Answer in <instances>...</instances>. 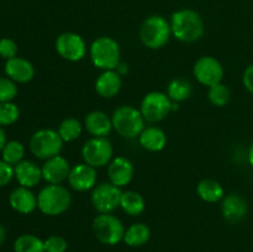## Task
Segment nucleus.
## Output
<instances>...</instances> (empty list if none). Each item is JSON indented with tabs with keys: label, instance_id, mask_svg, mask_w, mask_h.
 <instances>
[{
	"label": "nucleus",
	"instance_id": "obj_33",
	"mask_svg": "<svg viewBox=\"0 0 253 252\" xmlns=\"http://www.w3.org/2000/svg\"><path fill=\"white\" fill-rule=\"evenodd\" d=\"M44 252H67L68 242L59 235H52L43 241Z\"/></svg>",
	"mask_w": 253,
	"mask_h": 252
},
{
	"label": "nucleus",
	"instance_id": "obj_34",
	"mask_svg": "<svg viewBox=\"0 0 253 252\" xmlns=\"http://www.w3.org/2000/svg\"><path fill=\"white\" fill-rule=\"evenodd\" d=\"M17 44L16 42L12 39L9 37H2L0 39V57L5 61H9V59L17 57Z\"/></svg>",
	"mask_w": 253,
	"mask_h": 252
},
{
	"label": "nucleus",
	"instance_id": "obj_21",
	"mask_svg": "<svg viewBox=\"0 0 253 252\" xmlns=\"http://www.w3.org/2000/svg\"><path fill=\"white\" fill-rule=\"evenodd\" d=\"M14 177L21 187L30 189L39 185L41 179H43L41 167L29 160H24L14 166Z\"/></svg>",
	"mask_w": 253,
	"mask_h": 252
},
{
	"label": "nucleus",
	"instance_id": "obj_3",
	"mask_svg": "<svg viewBox=\"0 0 253 252\" xmlns=\"http://www.w3.org/2000/svg\"><path fill=\"white\" fill-rule=\"evenodd\" d=\"M88 53L93 66L100 71H113L121 63L120 44L110 36H100L94 40Z\"/></svg>",
	"mask_w": 253,
	"mask_h": 252
},
{
	"label": "nucleus",
	"instance_id": "obj_22",
	"mask_svg": "<svg viewBox=\"0 0 253 252\" xmlns=\"http://www.w3.org/2000/svg\"><path fill=\"white\" fill-rule=\"evenodd\" d=\"M138 142L148 152H161L167 146V135L157 126H147L138 136Z\"/></svg>",
	"mask_w": 253,
	"mask_h": 252
},
{
	"label": "nucleus",
	"instance_id": "obj_36",
	"mask_svg": "<svg viewBox=\"0 0 253 252\" xmlns=\"http://www.w3.org/2000/svg\"><path fill=\"white\" fill-rule=\"evenodd\" d=\"M242 83H244L246 90L253 94V63L245 69L244 74H242Z\"/></svg>",
	"mask_w": 253,
	"mask_h": 252
},
{
	"label": "nucleus",
	"instance_id": "obj_39",
	"mask_svg": "<svg viewBox=\"0 0 253 252\" xmlns=\"http://www.w3.org/2000/svg\"><path fill=\"white\" fill-rule=\"evenodd\" d=\"M249 163L251 165V167H253V141L249 150Z\"/></svg>",
	"mask_w": 253,
	"mask_h": 252
},
{
	"label": "nucleus",
	"instance_id": "obj_32",
	"mask_svg": "<svg viewBox=\"0 0 253 252\" xmlns=\"http://www.w3.org/2000/svg\"><path fill=\"white\" fill-rule=\"evenodd\" d=\"M19 89L16 83L7 77H0V103H9L16 98Z\"/></svg>",
	"mask_w": 253,
	"mask_h": 252
},
{
	"label": "nucleus",
	"instance_id": "obj_29",
	"mask_svg": "<svg viewBox=\"0 0 253 252\" xmlns=\"http://www.w3.org/2000/svg\"><path fill=\"white\" fill-rule=\"evenodd\" d=\"M25 156V146L20 141L11 140L7 141L6 145L4 146L1 151V160L6 163L11 165L12 167L17 163L24 161Z\"/></svg>",
	"mask_w": 253,
	"mask_h": 252
},
{
	"label": "nucleus",
	"instance_id": "obj_30",
	"mask_svg": "<svg viewBox=\"0 0 253 252\" xmlns=\"http://www.w3.org/2000/svg\"><path fill=\"white\" fill-rule=\"evenodd\" d=\"M208 99L211 105L222 108V106H226L231 100V90L226 84L219 83L216 85L210 86L208 90Z\"/></svg>",
	"mask_w": 253,
	"mask_h": 252
},
{
	"label": "nucleus",
	"instance_id": "obj_16",
	"mask_svg": "<svg viewBox=\"0 0 253 252\" xmlns=\"http://www.w3.org/2000/svg\"><path fill=\"white\" fill-rule=\"evenodd\" d=\"M247 210H249V207H247L246 199L236 193L225 195L224 199L221 200L222 216L231 224L242 221L246 217Z\"/></svg>",
	"mask_w": 253,
	"mask_h": 252
},
{
	"label": "nucleus",
	"instance_id": "obj_38",
	"mask_svg": "<svg viewBox=\"0 0 253 252\" xmlns=\"http://www.w3.org/2000/svg\"><path fill=\"white\" fill-rule=\"evenodd\" d=\"M5 237H6V230L2 226V224H0V245L5 241Z\"/></svg>",
	"mask_w": 253,
	"mask_h": 252
},
{
	"label": "nucleus",
	"instance_id": "obj_15",
	"mask_svg": "<svg viewBox=\"0 0 253 252\" xmlns=\"http://www.w3.org/2000/svg\"><path fill=\"white\" fill-rule=\"evenodd\" d=\"M71 168V165L66 157L57 155L44 161L41 167L42 178L48 184H62L64 180L68 179Z\"/></svg>",
	"mask_w": 253,
	"mask_h": 252
},
{
	"label": "nucleus",
	"instance_id": "obj_35",
	"mask_svg": "<svg viewBox=\"0 0 253 252\" xmlns=\"http://www.w3.org/2000/svg\"><path fill=\"white\" fill-rule=\"evenodd\" d=\"M14 177V167L5 161L0 160V188L9 184Z\"/></svg>",
	"mask_w": 253,
	"mask_h": 252
},
{
	"label": "nucleus",
	"instance_id": "obj_12",
	"mask_svg": "<svg viewBox=\"0 0 253 252\" xmlns=\"http://www.w3.org/2000/svg\"><path fill=\"white\" fill-rule=\"evenodd\" d=\"M224 66L219 59L212 56H203L198 59L193 67V76L202 85L210 86L222 83L224 79Z\"/></svg>",
	"mask_w": 253,
	"mask_h": 252
},
{
	"label": "nucleus",
	"instance_id": "obj_18",
	"mask_svg": "<svg viewBox=\"0 0 253 252\" xmlns=\"http://www.w3.org/2000/svg\"><path fill=\"white\" fill-rule=\"evenodd\" d=\"M5 74L15 83H29L35 77V67L29 59L14 57L5 62Z\"/></svg>",
	"mask_w": 253,
	"mask_h": 252
},
{
	"label": "nucleus",
	"instance_id": "obj_8",
	"mask_svg": "<svg viewBox=\"0 0 253 252\" xmlns=\"http://www.w3.org/2000/svg\"><path fill=\"white\" fill-rule=\"evenodd\" d=\"M93 234L99 242L108 246H114L124 241L125 226L118 216L111 214H99L94 217L91 224Z\"/></svg>",
	"mask_w": 253,
	"mask_h": 252
},
{
	"label": "nucleus",
	"instance_id": "obj_6",
	"mask_svg": "<svg viewBox=\"0 0 253 252\" xmlns=\"http://www.w3.org/2000/svg\"><path fill=\"white\" fill-rule=\"evenodd\" d=\"M63 143L58 131L46 127L40 128L32 133L29 142V148L35 157L46 161L54 156L61 155Z\"/></svg>",
	"mask_w": 253,
	"mask_h": 252
},
{
	"label": "nucleus",
	"instance_id": "obj_4",
	"mask_svg": "<svg viewBox=\"0 0 253 252\" xmlns=\"http://www.w3.org/2000/svg\"><path fill=\"white\" fill-rule=\"evenodd\" d=\"M138 36L143 46L147 48H162L168 43L172 36L169 21L162 15H151L141 24Z\"/></svg>",
	"mask_w": 253,
	"mask_h": 252
},
{
	"label": "nucleus",
	"instance_id": "obj_14",
	"mask_svg": "<svg viewBox=\"0 0 253 252\" xmlns=\"http://www.w3.org/2000/svg\"><path fill=\"white\" fill-rule=\"evenodd\" d=\"M135 174L133 163L125 156H118L108 165V178L111 184L124 188L130 184Z\"/></svg>",
	"mask_w": 253,
	"mask_h": 252
},
{
	"label": "nucleus",
	"instance_id": "obj_17",
	"mask_svg": "<svg viewBox=\"0 0 253 252\" xmlns=\"http://www.w3.org/2000/svg\"><path fill=\"white\" fill-rule=\"evenodd\" d=\"M84 128L91 137H108L113 127L111 118L101 110H93L84 119Z\"/></svg>",
	"mask_w": 253,
	"mask_h": 252
},
{
	"label": "nucleus",
	"instance_id": "obj_1",
	"mask_svg": "<svg viewBox=\"0 0 253 252\" xmlns=\"http://www.w3.org/2000/svg\"><path fill=\"white\" fill-rule=\"evenodd\" d=\"M172 36L178 41L192 43L204 36L205 24L202 15L193 9L177 10L170 16Z\"/></svg>",
	"mask_w": 253,
	"mask_h": 252
},
{
	"label": "nucleus",
	"instance_id": "obj_24",
	"mask_svg": "<svg viewBox=\"0 0 253 252\" xmlns=\"http://www.w3.org/2000/svg\"><path fill=\"white\" fill-rule=\"evenodd\" d=\"M120 208L125 214L130 216H138L146 209L145 198L135 190H126L121 194Z\"/></svg>",
	"mask_w": 253,
	"mask_h": 252
},
{
	"label": "nucleus",
	"instance_id": "obj_28",
	"mask_svg": "<svg viewBox=\"0 0 253 252\" xmlns=\"http://www.w3.org/2000/svg\"><path fill=\"white\" fill-rule=\"evenodd\" d=\"M14 252H44V244L36 235H20L14 242Z\"/></svg>",
	"mask_w": 253,
	"mask_h": 252
},
{
	"label": "nucleus",
	"instance_id": "obj_2",
	"mask_svg": "<svg viewBox=\"0 0 253 252\" xmlns=\"http://www.w3.org/2000/svg\"><path fill=\"white\" fill-rule=\"evenodd\" d=\"M71 204V192L62 184H47L37 194V209L46 216L64 214Z\"/></svg>",
	"mask_w": 253,
	"mask_h": 252
},
{
	"label": "nucleus",
	"instance_id": "obj_20",
	"mask_svg": "<svg viewBox=\"0 0 253 252\" xmlns=\"http://www.w3.org/2000/svg\"><path fill=\"white\" fill-rule=\"evenodd\" d=\"M94 88L99 96L104 99H111L120 93L123 88V78L116 69L103 71L96 78Z\"/></svg>",
	"mask_w": 253,
	"mask_h": 252
},
{
	"label": "nucleus",
	"instance_id": "obj_5",
	"mask_svg": "<svg viewBox=\"0 0 253 252\" xmlns=\"http://www.w3.org/2000/svg\"><path fill=\"white\" fill-rule=\"evenodd\" d=\"M113 127L121 137L136 138L140 136L146 127L145 118L141 114L140 109L132 105H121L111 115Z\"/></svg>",
	"mask_w": 253,
	"mask_h": 252
},
{
	"label": "nucleus",
	"instance_id": "obj_7",
	"mask_svg": "<svg viewBox=\"0 0 253 252\" xmlns=\"http://www.w3.org/2000/svg\"><path fill=\"white\" fill-rule=\"evenodd\" d=\"M175 109H178V103H173L167 93L157 90L146 94L140 104L141 114L151 124L165 120Z\"/></svg>",
	"mask_w": 253,
	"mask_h": 252
},
{
	"label": "nucleus",
	"instance_id": "obj_26",
	"mask_svg": "<svg viewBox=\"0 0 253 252\" xmlns=\"http://www.w3.org/2000/svg\"><path fill=\"white\" fill-rule=\"evenodd\" d=\"M193 93V86L190 82L183 78H174L168 83L167 95L173 103H182L189 99Z\"/></svg>",
	"mask_w": 253,
	"mask_h": 252
},
{
	"label": "nucleus",
	"instance_id": "obj_27",
	"mask_svg": "<svg viewBox=\"0 0 253 252\" xmlns=\"http://www.w3.org/2000/svg\"><path fill=\"white\" fill-rule=\"evenodd\" d=\"M83 128L84 125L78 119L69 116V118L63 119L61 121L57 131H58L63 142H73L77 138H79V136L83 132Z\"/></svg>",
	"mask_w": 253,
	"mask_h": 252
},
{
	"label": "nucleus",
	"instance_id": "obj_11",
	"mask_svg": "<svg viewBox=\"0 0 253 252\" xmlns=\"http://www.w3.org/2000/svg\"><path fill=\"white\" fill-rule=\"evenodd\" d=\"M121 194V188L111 184L110 182L100 183L91 190V205L99 214H111L114 210L120 208Z\"/></svg>",
	"mask_w": 253,
	"mask_h": 252
},
{
	"label": "nucleus",
	"instance_id": "obj_10",
	"mask_svg": "<svg viewBox=\"0 0 253 252\" xmlns=\"http://www.w3.org/2000/svg\"><path fill=\"white\" fill-rule=\"evenodd\" d=\"M54 48L59 57L68 62H79L85 58L89 47L85 40L76 32H63L54 42Z\"/></svg>",
	"mask_w": 253,
	"mask_h": 252
},
{
	"label": "nucleus",
	"instance_id": "obj_31",
	"mask_svg": "<svg viewBox=\"0 0 253 252\" xmlns=\"http://www.w3.org/2000/svg\"><path fill=\"white\" fill-rule=\"evenodd\" d=\"M20 118V109L12 101L9 103H0V126L14 125Z\"/></svg>",
	"mask_w": 253,
	"mask_h": 252
},
{
	"label": "nucleus",
	"instance_id": "obj_9",
	"mask_svg": "<svg viewBox=\"0 0 253 252\" xmlns=\"http://www.w3.org/2000/svg\"><path fill=\"white\" fill-rule=\"evenodd\" d=\"M114 147L108 137H90L82 147L84 163L94 168H103L111 162Z\"/></svg>",
	"mask_w": 253,
	"mask_h": 252
},
{
	"label": "nucleus",
	"instance_id": "obj_25",
	"mask_svg": "<svg viewBox=\"0 0 253 252\" xmlns=\"http://www.w3.org/2000/svg\"><path fill=\"white\" fill-rule=\"evenodd\" d=\"M151 239V229L147 224L135 222L126 229L124 242L130 247H141Z\"/></svg>",
	"mask_w": 253,
	"mask_h": 252
},
{
	"label": "nucleus",
	"instance_id": "obj_19",
	"mask_svg": "<svg viewBox=\"0 0 253 252\" xmlns=\"http://www.w3.org/2000/svg\"><path fill=\"white\" fill-rule=\"evenodd\" d=\"M9 204L19 214L29 215L37 209V195L30 188L20 185L10 193Z\"/></svg>",
	"mask_w": 253,
	"mask_h": 252
},
{
	"label": "nucleus",
	"instance_id": "obj_13",
	"mask_svg": "<svg viewBox=\"0 0 253 252\" xmlns=\"http://www.w3.org/2000/svg\"><path fill=\"white\" fill-rule=\"evenodd\" d=\"M96 180H98L96 168L83 162L71 168L67 182H68L69 188L76 192H88V190L94 189Z\"/></svg>",
	"mask_w": 253,
	"mask_h": 252
},
{
	"label": "nucleus",
	"instance_id": "obj_37",
	"mask_svg": "<svg viewBox=\"0 0 253 252\" xmlns=\"http://www.w3.org/2000/svg\"><path fill=\"white\" fill-rule=\"evenodd\" d=\"M7 140H6V133H5L4 128L0 126V153H1L2 148H4V146L6 145Z\"/></svg>",
	"mask_w": 253,
	"mask_h": 252
},
{
	"label": "nucleus",
	"instance_id": "obj_23",
	"mask_svg": "<svg viewBox=\"0 0 253 252\" xmlns=\"http://www.w3.org/2000/svg\"><path fill=\"white\" fill-rule=\"evenodd\" d=\"M197 194L203 202L210 203V204L221 202L226 195L221 183L217 182L216 179H212V178H205L198 183Z\"/></svg>",
	"mask_w": 253,
	"mask_h": 252
}]
</instances>
